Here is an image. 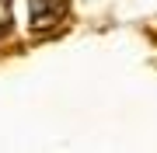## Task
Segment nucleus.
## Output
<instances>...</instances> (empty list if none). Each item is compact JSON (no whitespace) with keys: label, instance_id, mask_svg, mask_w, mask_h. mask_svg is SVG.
<instances>
[{"label":"nucleus","instance_id":"obj_2","mask_svg":"<svg viewBox=\"0 0 157 153\" xmlns=\"http://www.w3.org/2000/svg\"><path fill=\"white\" fill-rule=\"evenodd\" d=\"M11 0H0V38H4L7 31H11Z\"/></svg>","mask_w":157,"mask_h":153},{"label":"nucleus","instance_id":"obj_1","mask_svg":"<svg viewBox=\"0 0 157 153\" xmlns=\"http://www.w3.org/2000/svg\"><path fill=\"white\" fill-rule=\"evenodd\" d=\"M70 0H28V24L32 31H49L67 17Z\"/></svg>","mask_w":157,"mask_h":153}]
</instances>
